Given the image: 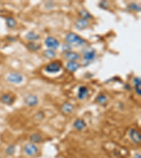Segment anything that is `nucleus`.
<instances>
[{
	"label": "nucleus",
	"mask_w": 141,
	"mask_h": 158,
	"mask_svg": "<svg viewBox=\"0 0 141 158\" xmlns=\"http://www.w3.org/2000/svg\"><path fill=\"white\" fill-rule=\"evenodd\" d=\"M128 8L129 9H131V10L138 11V12H139V11H140V10H141L140 6L138 5V4H135V3H131L128 6Z\"/></svg>",
	"instance_id": "nucleus-25"
},
{
	"label": "nucleus",
	"mask_w": 141,
	"mask_h": 158,
	"mask_svg": "<svg viewBox=\"0 0 141 158\" xmlns=\"http://www.w3.org/2000/svg\"><path fill=\"white\" fill-rule=\"evenodd\" d=\"M64 58L69 60V61H76V60L80 59V55L76 52H69L65 53Z\"/></svg>",
	"instance_id": "nucleus-12"
},
{
	"label": "nucleus",
	"mask_w": 141,
	"mask_h": 158,
	"mask_svg": "<svg viewBox=\"0 0 141 158\" xmlns=\"http://www.w3.org/2000/svg\"><path fill=\"white\" fill-rule=\"evenodd\" d=\"M80 15L82 16V18H84V19H86L88 20L90 19H93V16H92L88 11L86 10V9H82V10L80 11Z\"/></svg>",
	"instance_id": "nucleus-23"
},
{
	"label": "nucleus",
	"mask_w": 141,
	"mask_h": 158,
	"mask_svg": "<svg viewBox=\"0 0 141 158\" xmlns=\"http://www.w3.org/2000/svg\"><path fill=\"white\" fill-rule=\"evenodd\" d=\"M16 152V146L13 145V144H11V145H8V147L6 148V150H5V153L6 155H13L14 153Z\"/></svg>",
	"instance_id": "nucleus-24"
},
{
	"label": "nucleus",
	"mask_w": 141,
	"mask_h": 158,
	"mask_svg": "<svg viewBox=\"0 0 141 158\" xmlns=\"http://www.w3.org/2000/svg\"><path fill=\"white\" fill-rule=\"evenodd\" d=\"M86 123L82 119H78L75 121L74 123V128L78 130V131H82L86 127Z\"/></svg>",
	"instance_id": "nucleus-13"
},
{
	"label": "nucleus",
	"mask_w": 141,
	"mask_h": 158,
	"mask_svg": "<svg viewBox=\"0 0 141 158\" xmlns=\"http://www.w3.org/2000/svg\"><path fill=\"white\" fill-rule=\"evenodd\" d=\"M25 103L29 107H34L38 104V98L33 94H30L25 97Z\"/></svg>",
	"instance_id": "nucleus-9"
},
{
	"label": "nucleus",
	"mask_w": 141,
	"mask_h": 158,
	"mask_svg": "<svg viewBox=\"0 0 141 158\" xmlns=\"http://www.w3.org/2000/svg\"><path fill=\"white\" fill-rule=\"evenodd\" d=\"M65 41L69 45L74 46H83L86 43L83 38L74 32H70L68 34L65 38Z\"/></svg>",
	"instance_id": "nucleus-1"
},
{
	"label": "nucleus",
	"mask_w": 141,
	"mask_h": 158,
	"mask_svg": "<svg viewBox=\"0 0 141 158\" xmlns=\"http://www.w3.org/2000/svg\"><path fill=\"white\" fill-rule=\"evenodd\" d=\"M90 25V23L88 20L84 19V18H79L76 20V23H75V26H76V28L79 30H83L86 27H88Z\"/></svg>",
	"instance_id": "nucleus-11"
},
{
	"label": "nucleus",
	"mask_w": 141,
	"mask_h": 158,
	"mask_svg": "<svg viewBox=\"0 0 141 158\" xmlns=\"http://www.w3.org/2000/svg\"><path fill=\"white\" fill-rule=\"evenodd\" d=\"M15 99L10 94H4L0 96V102L7 106H11L14 103Z\"/></svg>",
	"instance_id": "nucleus-8"
},
{
	"label": "nucleus",
	"mask_w": 141,
	"mask_h": 158,
	"mask_svg": "<svg viewBox=\"0 0 141 158\" xmlns=\"http://www.w3.org/2000/svg\"><path fill=\"white\" fill-rule=\"evenodd\" d=\"M62 111L65 114H69L73 112V110H74V106L69 103H63L62 108Z\"/></svg>",
	"instance_id": "nucleus-16"
},
{
	"label": "nucleus",
	"mask_w": 141,
	"mask_h": 158,
	"mask_svg": "<svg viewBox=\"0 0 141 158\" xmlns=\"http://www.w3.org/2000/svg\"><path fill=\"white\" fill-rule=\"evenodd\" d=\"M128 136L131 140L135 144H139L141 141V136L139 131H138L135 129H131L129 130Z\"/></svg>",
	"instance_id": "nucleus-6"
},
{
	"label": "nucleus",
	"mask_w": 141,
	"mask_h": 158,
	"mask_svg": "<svg viewBox=\"0 0 141 158\" xmlns=\"http://www.w3.org/2000/svg\"><path fill=\"white\" fill-rule=\"evenodd\" d=\"M24 152L29 157H33L38 153V148L37 147V145L35 144L32 143H28L25 144L23 148Z\"/></svg>",
	"instance_id": "nucleus-3"
},
{
	"label": "nucleus",
	"mask_w": 141,
	"mask_h": 158,
	"mask_svg": "<svg viewBox=\"0 0 141 158\" xmlns=\"http://www.w3.org/2000/svg\"><path fill=\"white\" fill-rule=\"evenodd\" d=\"M133 158H141V155L140 153H136V154L134 155Z\"/></svg>",
	"instance_id": "nucleus-32"
},
{
	"label": "nucleus",
	"mask_w": 141,
	"mask_h": 158,
	"mask_svg": "<svg viewBox=\"0 0 141 158\" xmlns=\"http://www.w3.org/2000/svg\"><path fill=\"white\" fill-rule=\"evenodd\" d=\"M89 96V89L85 86H81L78 89L77 98L81 101L86 99Z\"/></svg>",
	"instance_id": "nucleus-7"
},
{
	"label": "nucleus",
	"mask_w": 141,
	"mask_h": 158,
	"mask_svg": "<svg viewBox=\"0 0 141 158\" xmlns=\"http://www.w3.org/2000/svg\"><path fill=\"white\" fill-rule=\"evenodd\" d=\"M5 20L7 27L10 29H13L14 27H16V25H17V23H16V20L14 19L13 17H11V16L6 17L5 18Z\"/></svg>",
	"instance_id": "nucleus-18"
},
{
	"label": "nucleus",
	"mask_w": 141,
	"mask_h": 158,
	"mask_svg": "<svg viewBox=\"0 0 141 158\" xmlns=\"http://www.w3.org/2000/svg\"><path fill=\"white\" fill-rule=\"evenodd\" d=\"M95 56H96L95 51L93 49V48L85 51L83 53V59L87 62L93 60L95 59Z\"/></svg>",
	"instance_id": "nucleus-10"
},
{
	"label": "nucleus",
	"mask_w": 141,
	"mask_h": 158,
	"mask_svg": "<svg viewBox=\"0 0 141 158\" xmlns=\"http://www.w3.org/2000/svg\"><path fill=\"white\" fill-rule=\"evenodd\" d=\"M6 80L9 82L11 84H21L23 81V77L21 74L18 73H13L9 74L7 76Z\"/></svg>",
	"instance_id": "nucleus-4"
},
{
	"label": "nucleus",
	"mask_w": 141,
	"mask_h": 158,
	"mask_svg": "<svg viewBox=\"0 0 141 158\" xmlns=\"http://www.w3.org/2000/svg\"><path fill=\"white\" fill-rule=\"evenodd\" d=\"M30 141L32 143H39L42 141V137L38 134H32L30 136Z\"/></svg>",
	"instance_id": "nucleus-20"
},
{
	"label": "nucleus",
	"mask_w": 141,
	"mask_h": 158,
	"mask_svg": "<svg viewBox=\"0 0 141 158\" xmlns=\"http://www.w3.org/2000/svg\"><path fill=\"white\" fill-rule=\"evenodd\" d=\"M45 6L47 9H52L54 7V4L52 2H47L46 4H45Z\"/></svg>",
	"instance_id": "nucleus-29"
},
{
	"label": "nucleus",
	"mask_w": 141,
	"mask_h": 158,
	"mask_svg": "<svg viewBox=\"0 0 141 158\" xmlns=\"http://www.w3.org/2000/svg\"><path fill=\"white\" fill-rule=\"evenodd\" d=\"M70 49H71V46H70L69 45H63V47H62V51H63V52H64L65 53L70 52Z\"/></svg>",
	"instance_id": "nucleus-27"
},
{
	"label": "nucleus",
	"mask_w": 141,
	"mask_h": 158,
	"mask_svg": "<svg viewBox=\"0 0 141 158\" xmlns=\"http://www.w3.org/2000/svg\"><path fill=\"white\" fill-rule=\"evenodd\" d=\"M124 89H125L127 91H128V92H130V91L131 90V85L128 84H126L124 85Z\"/></svg>",
	"instance_id": "nucleus-31"
},
{
	"label": "nucleus",
	"mask_w": 141,
	"mask_h": 158,
	"mask_svg": "<svg viewBox=\"0 0 141 158\" xmlns=\"http://www.w3.org/2000/svg\"><path fill=\"white\" fill-rule=\"evenodd\" d=\"M43 55H44V56L46 58V59H52L56 56V53L54 50L47 49L44 52Z\"/></svg>",
	"instance_id": "nucleus-21"
},
{
	"label": "nucleus",
	"mask_w": 141,
	"mask_h": 158,
	"mask_svg": "<svg viewBox=\"0 0 141 158\" xmlns=\"http://www.w3.org/2000/svg\"><path fill=\"white\" fill-rule=\"evenodd\" d=\"M99 6L103 9H107V8H109V4L107 1H102L99 4Z\"/></svg>",
	"instance_id": "nucleus-26"
},
{
	"label": "nucleus",
	"mask_w": 141,
	"mask_h": 158,
	"mask_svg": "<svg viewBox=\"0 0 141 158\" xmlns=\"http://www.w3.org/2000/svg\"><path fill=\"white\" fill-rule=\"evenodd\" d=\"M134 87H135V93L138 96H141V80L140 77H134L133 79Z\"/></svg>",
	"instance_id": "nucleus-14"
},
{
	"label": "nucleus",
	"mask_w": 141,
	"mask_h": 158,
	"mask_svg": "<svg viewBox=\"0 0 141 158\" xmlns=\"http://www.w3.org/2000/svg\"><path fill=\"white\" fill-rule=\"evenodd\" d=\"M80 68V64L76 61H69L67 64V69L70 72L74 73Z\"/></svg>",
	"instance_id": "nucleus-15"
},
{
	"label": "nucleus",
	"mask_w": 141,
	"mask_h": 158,
	"mask_svg": "<svg viewBox=\"0 0 141 158\" xmlns=\"http://www.w3.org/2000/svg\"><path fill=\"white\" fill-rule=\"evenodd\" d=\"M107 101L108 100L107 96H106L105 94H102L98 95L97 99H96V101H97L99 104H100V105H105V104L107 103Z\"/></svg>",
	"instance_id": "nucleus-22"
},
{
	"label": "nucleus",
	"mask_w": 141,
	"mask_h": 158,
	"mask_svg": "<svg viewBox=\"0 0 141 158\" xmlns=\"http://www.w3.org/2000/svg\"><path fill=\"white\" fill-rule=\"evenodd\" d=\"M25 39H28V40H30L31 41H34V40H38V39H40V35L39 34H37L35 33V32H28L26 33V34H25Z\"/></svg>",
	"instance_id": "nucleus-19"
},
{
	"label": "nucleus",
	"mask_w": 141,
	"mask_h": 158,
	"mask_svg": "<svg viewBox=\"0 0 141 158\" xmlns=\"http://www.w3.org/2000/svg\"><path fill=\"white\" fill-rule=\"evenodd\" d=\"M44 44H45L46 46L49 48V49L51 50H56L59 47L60 44L59 41L56 38H53V37H48L46 38L45 41H44Z\"/></svg>",
	"instance_id": "nucleus-5"
},
{
	"label": "nucleus",
	"mask_w": 141,
	"mask_h": 158,
	"mask_svg": "<svg viewBox=\"0 0 141 158\" xmlns=\"http://www.w3.org/2000/svg\"><path fill=\"white\" fill-rule=\"evenodd\" d=\"M35 117H36V118H37V120H40L43 119V118L44 117V114L43 112H41V111H40V112H38V113L36 114Z\"/></svg>",
	"instance_id": "nucleus-28"
},
{
	"label": "nucleus",
	"mask_w": 141,
	"mask_h": 158,
	"mask_svg": "<svg viewBox=\"0 0 141 158\" xmlns=\"http://www.w3.org/2000/svg\"><path fill=\"white\" fill-rule=\"evenodd\" d=\"M62 68V63L60 61H54L48 64L45 68L44 71L49 74H55L59 73Z\"/></svg>",
	"instance_id": "nucleus-2"
},
{
	"label": "nucleus",
	"mask_w": 141,
	"mask_h": 158,
	"mask_svg": "<svg viewBox=\"0 0 141 158\" xmlns=\"http://www.w3.org/2000/svg\"><path fill=\"white\" fill-rule=\"evenodd\" d=\"M26 47L28 50L31 51V52H37L40 49L41 46L40 44L34 42V41H30L26 45Z\"/></svg>",
	"instance_id": "nucleus-17"
},
{
	"label": "nucleus",
	"mask_w": 141,
	"mask_h": 158,
	"mask_svg": "<svg viewBox=\"0 0 141 158\" xmlns=\"http://www.w3.org/2000/svg\"><path fill=\"white\" fill-rule=\"evenodd\" d=\"M6 39L8 41H10V42H13V41H16V39L14 38V37H11V36L6 37Z\"/></svg>",
	"instance_id": "nucleus-30"
}]
</instances>
